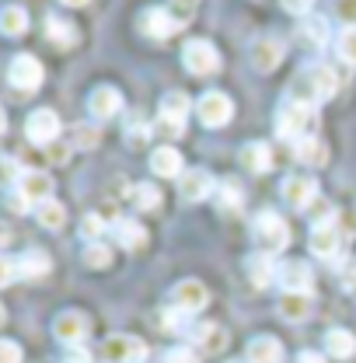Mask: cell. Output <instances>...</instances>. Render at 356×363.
Returning <instances> with one entry per match:
<instances>
[{"instance_id":"1","label":"cell","mask_w":356,"mask_h":363,"mask_svg":"<svg viewBox=\"0 0 356 363\" xmlns=\"http://www.w3.org/2000/svg\"><path fill=\"white\" fill-rule=\"evenodd\" d=\"M339 88V77H335V70L332 67H325V63H311V67H304L297 77H294V84H290V98L297 101V105H318V101H328L332 94Z\"/></svg>"},{"instance_id":"2","label":"cell","mask_w":356,"mask_h":363,"mask_svg":"<svg viewBox=\"0 0 356 363\" xmlns=\"http://www.w3.org/2000/svg\"><path fill=\"white\" fill-rule=\"evenodd\" d=\"M314 126H318V116H314L311 105L290 101V105H283V108L276 112V136H279V140L301 143V140L314 136Z\"/></svg>"},{"instance_id":"3","label":"cell","mask_w":356,"mask_h":363,"mask_svg":"<svg viewBox=\"0 0 356 363\" xmlns=\"http://www.w3.org/2000/svg\"><path fill=\"white\" fill-rule=\"evenodd\" d=\"M252 238H255V248L272 259L276 252H283V248L290 245V227H287V220H283L279 213L262 210V213L252 220Z\"/></svg>"},{"instance_id":"4","label":"cell","mask_w":356,"mask_h":363,"mask_svg":"<svg viewBox=\"0 0 356 363\" xmlns=\"http://www.w3.org/2000/svg\"><path fill=\"white\" fill-rule=\"evenodd\" d=\"M182 63H185L189 74L210 77V74L221 70V52H217V45L210 43V39H189L185 49H182Z\"/></svg>"},{"instance_id":"5","label":"cell","mask_w":356,"mask_h":363,"mask_svg":"<svg viewBox=\"0 0 356 363\" xmlns=\"http://www.w3.org/2000/svg\"><path fill=\"white\" fill-rule=\"evenodd\" d=\"M196 116H199L203 126L221 130V126L230 123V116H234V101H230L223 91H206V94L196 101Z\"/></svg>"},{"instance_id":"6","label":"cell","mask_w":356,"mask_h":363,"mask_svg":"<svg viewBox=\"0 0 356 363\" xmlns=\"http://www.w3.org/2000/svg\"><path fill=\"white\" fill-rule=\"evenodd\" d=\"M45 70L43 63L35 60V56H28V52H18L14 60H11V67H7V81L14 84L18 91H39V84H43Z\"/></svg>"},{"instance_id":"7","label":"cell","mask_w":356,"mask_h":363,"mask_svg":"<svg viewBox=\"0 0 356 363\" xmlns=\"http://www.w3.org/2000/svg\"><path fill=\"white\" fill-rule=\"evenodd\" d=\"M60 130H63V123H60V116H56L52 108H35V112L25 119V136H28L35 147L56 143V140H60Z\"/></svg>"},{"instance_id":"8","label":"cell","mask_w":356,"mask_h":363,"mask_svg":"<svg viewBox=\"0 0 356 363\" xmlns=\"http://www.w3.org/2000/svg\"><path fill=\"white\" fill-rule=\"evenodd\" d=\"M147 357V346L133 339V335H109L105 346H101V360L105 363H140Z\"/></svg>"},{"instance_id":"9","label":"cell","mask_w":356,"mask_h":363,"mask_svg":"<svg viewBox=\"0 0 356 363\" xmlns=\"http://www.w3.org/2000/svg\"><path fill=\"white\" fill-rule=\"evenodd\" d=\"M88 328H91V321H88V315H81V311H60V315L52 318V335H56L60 342H67L70 350L88 339Z\"/></svg>"},{"instance_id":"10","label":"cell","mask_w":356,"mask_h":363,"mask_svg":"<svg viewBox=\"0 0 356 363\" xmlns=\"http://www.w3.org/2000/svg\"><path fill=\"white\" fill-rule=\"evenodd\" d=\"M88 112L94 116V123H109L123 112V94L112 84H98V88L88 94Z\"/></svg>"},{"instance_id":"11","label":"cell","mask_w":356,"mask_h":363,"mask_svg":"<svg viewBox=\"0 0 356 363\" xmlns=\"http://www.w3.org/2000/svg\"><path fill=\"white\" fill-rule=\"evenodd\" d=\"M276 279H279L283 294H311V286H314V272L304 259H287V262L279 266V276H276Z\"/></svg>"},{"instance_id":"12","label":"cell","mask_w":356,"mask_h":363,"mask_svg":"<svg viewBox=\"0 0 356 363\" xmlns=\"http://www.w3.org/2000/svg\"><path fill=\"white\" fill-rule=\"evenodd\" d=\"M206 301H210V290L199 279H182V283H175V290H172V308L185 311V315L203 311Z\"/></svg>"},{"instance_id":"13","label":"cell","mask_w":356,"mask_h":363,"mask_svg":"<svg viewBox=\"0 0 356 363\" xmlns=\"http://www.w3.org/2000/svg\"><path fill=\"white\" fill-rule=\"evenodd\" d=\"M217 192V182L210 172H203V168H192V172H185L182 179H178V196L185 199V203H203V199H210Z\"/></svg>"},{"instance_id":"14","label":"cell","mask_w":356,"mask_h":363,"mask_svg":"<svg viewBox=\"0 0 356 363\" xmlns=\"http://www.w3.org/2000/svg\"><path fill=\"white\" fill-rule=\"evenodd\" d=\"M283 43L279 39H272V35H262V39H255L252 49H248V60H252V67L259 70V74H272L279 63H283Z\"/></svg>"},{"instance_id":"15","label":"cell","mask_w":356,"mask_h":363,"mask_svg":"<svg viewBox=\"0 0 356 363\" xmlns=\"http://www.w3.org/2000/svg\"><path fill=\"white\" fill-rule=\"evenodd\" d=\"M283 199L294 210H308L314 199H318V182L311 175H287L283 179Z\"/></svg>"},{"instance_id":"16","label":"cell","mask_w":356,"mask_h":363,"mask_svg":"<svg viewBox=\"0 0 356 363\" xmlns=\"http://www.w3.org/2000/svg\"><path fill=\"white\" fill-rule=\"evenodd\" d=\"M339 241H343V234H339V227H335V217H332L328 224H314L311 252L318 255V259H325V262L339 259Z\"/></svg>"},{"instance_id":"17","label":"cell","mask_w":356,"mask_h":363,"mask_svg":"<svg viewBox=\"0 0 356 363\" xmlns=\"http://www.w3.org/2000/svg\"><path fill=\"white\" fill-rule=\"evenodd\" d=\"M140 32L150 35V39H172L178 32V25L172 21L168 7H147V11L140 14Z\"/></svg>"},{"instance_id":"18","label":"cell","mask_w":356,"mask_h":363,"mask_svg":"<svg viewBox=\"0 0 356 363\" xmlns=\"http://www.w3.org/2000/svg\"><path fill=\"white\" fill-rule=\"evenodd\" d=\"M185 161H182V154H178V147L172 143H165V147H157L154 154H150V172L157 175V179H182L185 172Z\"/></svg>"},{"instance_id":"19","label":"cell","mask_w":356,"mask_h":363,"mask_svg":"<svg viewBox=\"0 0 356 363\" xmlns=\"http://www.w3.org/2000/svg\"><path fill=\"white\" fill-rule=\"evenodd\" d=\"M238 161H241V168H248L255 175H266L269 168H272V147L262 143V140H252V143H245L238 150Z\"/></svg>"},{"instance_id":"20","label":"cell","mask_w":356,"mask_h":363,"mask_svg":"<svg viewBox=\"0 0 356 363\" xmlns=\"http://www.w3.org/2000/svg\"><path fill=\"white\" fill-rule=\"evenodd\" d=\"M112 238H116L126 252H140V248L147 245V227L140 224V220L123 217V220H116V224H112Z\"/></svg>"},{"instance_id":"21","label":"cell","mask_w":356,"mask_h":363,"mask_svg":"<svg viewBox=\"0 0 356 363\" xmlns=\"http://www.w3.org/2000/svg\"><path fill=\"white\" fill-rule=\"evenodd\" d=\"M245 272H248V279H252V286H259V290H266L269 283L279 276V269H276V262L269 259V255H262V252H252L248 259H245Z\"/></svg>"},{"instance_id":"22","label":"cell","mask_w":356,"mask_h":363,"mask_svg":"<svg viewBox=\"0 0 356 363\" xmlns=\"http://www.w3.org/2000/svg\"><path fill=\"white\" fill-rule=\"evenodd\" d=\"M279 318L290 321V325H301L311 318V294H283L279 297Z\"/></svg>"},{"instance_id":"23","label":"cell","mask_w":356,"mask_h":363,"mask_svg":"<svg viewBox=\"0 0 356 363\" xmlns=\"http://www.w3.org/2000/svg\"><path fill=\"white\" fill-rule=\"evenodd\" d=\"M18 189L28 196V203H35V206H43L52 199V179L45 175V172H25V179L18 182Z\"/></svg>"},{"instance_id":"24","label":"cell","mask_w":356,"mask_h":363,"mask_svg":"<svg viewBox=\"0 0 356 363\" xmlns=\"http://www.w3.org/2000/svg\"><path fill=\"white\" fill-rule=\"evenodd\" d=\"M245 357H248V363H283V346L272 335H255L248 342Z\"/></svg>"},{"instance_id":"25","label":"cell","mask_w":356,"mask_h":363,"mask_svg":"<svg viewBox=\"0 0 356 363\" xmlns=\"http://www.w3.org/2000/svg\"><path fill=\"white\" fill-rule=\"evenodd\" d=\"M192 339L199 342V350L203 353H210V357H217L227 350V342H230V335H227V328L223 325H199V328H192Z\"/></svg>"},{"instance_id":"26","label":"cell","mask_w":356,"mask_h":363,"mask_svg":"<svg viewBox=\"0 0 356 363\" xmlns=\"http://www.w3.org/2000/svg\"><path fill=\"white\" fill-rule=\"evenodd\" d=\"M325 353L335 357V360L356 357V335L350 328H328V332H325Z\"/></svg>"},{"instance_id":"27","label":"cell","mask_w":356,"mask_h":363,"mask_svg":"<svg viewBox=\"0 0 356 363\" xmlns=\"http://www.w3.org/2000/svg\"><path fill=\"white\" fill-rule=\"evenodd\" d=\"M49 269H52V259L45 255L43 248H28V252H21V259H18L21 279H43V276H49Z\"/></svg>"},{"instance_id":"28","label":"cell","mask_w":356,"mask_h":363,"mask_svg":"<svg viewBox=\"0 0 356 363\" xmlns=\"http://www.w3.org/2000/svg\"><path fill=\"white\" fill-rule=\"evenodd\" d=\"M294 154H297V161L304 164V168H325V161H328V147L321 143V140H301V143H294Z\"/></svg>"},{"instance_id":"29","label":"cell","mask_w":356,"mask_h":363,"mask_svg":"<svg viewBox=\"0 0 356 363\" xmlns=\"http://www.w3.org/2000/svg\"><path fill=\"white\" fill-rule=\"evenodd\" d=\"M45 39L52 45H60V49H70V45L77 43V28H74L70 21L49 14V18H45Z\"/></svg>"},{"instance_id":"30","label":"cell","mask_w":356,"mask_h":363,"mask_svg":"<svg viewBox=\"0 0 356 363\" xmlns=\"http://www.w3.org/2000/svg\"><path fill=\"white\" fill-rule=\"evenodd\" d=\"M161 119H178V123H185V116L192 112V98L185 94V91H168L165 98H161Z\"/></svg>"},{"instance_id":"31","label":"cell","mask_w":356,"mask_h":363,"mask_svg":"<svg viewBox=\"0 0 356 363\" xmlns=\"http://www.w3.org/2000/svg\"><path fill=\"white\" fill-rule=\"evenodd\" d=\"M297 35H301V43H304V45L318 49V45L328 43V35H332V32H328V21H325V18H314V14H311V18H304V21H301Z\"/></svg>"},{"instance_id":"32","label":"cell","mask_w":356,"mask_h":363,"mask_svg":"<svg viewBox=\"0 0 356 363\" xmlns=\"http://www.w3.org/2000/svg\"><path fill=\"white\" fill-rule=\"evenodd\" d=\"M0 28H4V35L18 39V35L28 28V11L18 7V4H7V7L0 11Z\"/></svg>"},{"instance_id":"33","label":"cell","mask_w":356,"mask_h":363,"mask_svg":"<svg viewBox=\"0 0 356 363\" xmlns=\"http://www.w3.org/2000/svg\"><path fill=\"white\" fill-rule=\"evenodd\" d=\"M217 203H221V213H234V210H241V203H245L241 182L238 179H223L221 185H217Z\"/></svg>"},{"instance_id":"34","label":"cell","mask_w":356,"mask_h":363,"mask_svg":"<svg viewBox=\"0 0 356 363\" xmlns=\"http://www.w3.org/2000/svg\"><path fill=\"white\" fill-rule=\"evenodd\" d=\"M35 220H39L45 230H60V227L67 224V210H63V203L49 199L43 206H35Z\"/></svg>"},{"instance_id":"35","label":"cell","mask_w":356,"mask_h":363,"mask_svg":"<svg viewBox=\"0 0 356 363\" xmlns=\"http://www.w3.org/2000/svg\"><path fill=\"white\" fill-rule=\"evenodd\" d=\"M84 266L88 269H105V266H112V248L109 245H101V241H94V245H88L84 248Z\"/></svg>"},{"instance_id":"36","label":"cell","mask_w":356,"mask_h":363,"mask_svg":"<svg viewBox=\"0 0 356 363\" xmlns=\"http://www.w3.org/2000/svg\"><path fill=\"white\" fill-rule=\"evenodd\" d=\"M133 203L140 210H157V206H161V189L150 185V182H140L133 189Z\"/></svg>"},{"instance_id":"37","label":"cell","mask_w":356,"mask_h":363,"mask_svg":"<svg viewBox=\"0 0 356 363\" xmlns=\"http://www.w3.org/2000/svg\"><path fill=\"white\" fill-rule=\"evenodd\" d=\"M70 136H74V140H70V143H74V147H81V150H94V147H98V140H101V133H98V126H84V123H77V126H74V130H70Z\"/></svg>"},{"instance_id":"38","label":"cell","mask_w":356,"mask_h":363,"mask_svg":"<svg viewBox=\"0 0 356 363\" xmlns=\"http://www.w3.org/2000/svg\"><path fill=\"white\" fill-rule=\"evenodd\" d=\"M101 234H105V224H101V217H98V213H88V217L81 220V238H84L88 245H94V241H98Z\"/></svg>"},{"instance_id":"39","label":"cell","mask_w":356,"mask_h":363,"mask_svg":"<svg viewBox=\"0 0 356 363\" xmlns=\"http://www.w3.org/2000/svg\"><path fill=\"white\" fill-rule=\"evenodd\" d=\"M4 203H7V210H11V213H28V206H32V203H28V196H25L18 185H11V189H7V199H4Z\"/></svg>"},{"instance_id":"40","label":"cell","mask_w":356,"mask_h":363,"mask_svg":"<svg viewBox=\"0 0 356 363\" xmlns=\"http://www.w3.org/2000/svg\"><path fill=\"white\" fill-rule=\"evenodd\" d=\"M339 56L356 67V28H346V32L339 35Z\"/></svg>"},{"instance_id":"41","label":"cell","mask_w":356,"mask_h":363,"mask_svg":"<svg viewBox=\"0 0 356 363\" xmlns=\"http://www.w3.org/2000/svg\"><path fill=\"white\" fill-rule=\"evenodd\" d=\"M168 14H172V21L182 28V25H189V21L196 18V4H168Z\"/></svg>"},{"instance_id":"42","label":"cell","mask_w":356,"mask_h":363,"mask_svg":"<svg viewBox=\"0 0 356 363\" xmlns=\"http://www.w3.org/2000/svg\"><path fill=\"white\" fill-rule=\"evenodd\" d=\"M157 136L161 140H178V136L185 133V123H178V119H157Z\"/></svg>"},{"instance_id":"43","label":"cell","mask_w":356,"mask_h":363,"mask_svg":"<svg viewBox=\"0 0 356 363\" xmlns=\"http://www.w3.org/2000/svg\"><path fill=\"white\" fill-rule=\"evenodd\" d=\"M126 136H130V143H147V140H150V126H147V123H143V119H130V130H126Z\"/></svg>"},{"instance_id":"44","label":"cell","mask_w":356,"mask_h":363,"mask_svg":"<svg viewBox=\"0 0 356 363\" xmlns=\"http://www.w3.org/2000/svg\"><path fill=\"white\" fill-rule=\"evenodd\" d=\"M335 18H339L343 25L356 28V0H343V4H335Z\"/></svg>"},{"instance_id":"45","label":"cell","mask_w":356,"mask_h":363,"mask_svg":"<svg viewBox=\"0 0 356 363\" xmlns=\"http://www.w3.org/2000/svg\"><path fill=\"white\" fill-rule=\"evenodd\" d=\"M0 363H21V346L14 339H4L0 342Z\"/></svg>"},{"instance_id":"46","label":"cell","mask_w":356,"mask_h":363,"mask_svg":"<svg viewBox=\"0 0 356 363\" xmlns=\"http://www.w3.org/2000/svg\"><path fill=\"white\" fill-rule=\"evenodd\" d=\"M165 363H199V357H196L189 346H178V350H168V353H165Z\"/></svg>"},{"instance_id":"47","label":"cell","mask_w":356,"mask_h":363,"mask_svg":"<svg viewBox=\"0 0 356 363\" xmlns=\"http://www.w3.org/2000/svg\"><path fill=\"white\" fill-rule=\"evenodd\" d=\"M14 272H18V262L11 255H4L0 259V286H11L14 283Z\"/></svg>"},{"instance_id":"48","label":"cell","mask_w":356,"mask_h":363,"mask_svg":"<svg viewBox=\"0 0 356 363\" xmlns=\"http://www.w3.org/2000/svg\"><path fill=\"white\" fill-rule=\"evenodd\" d=\"M343 286H346L350 294H356V259H346V262H343Z\"/></svg>"},{"instance_id":"49","label":"cell","mask_w":356,"mask_h":363,"mask_svg":"<svg viewBox=\"0 0 356 363\" xmlns=\"http://www.w3.org/2000/svg\"><path fill=\"white\" fill-rule=\"evenodd\" d=\"M21 182L25 179V172H21V168H18V161H14V157H4V182H7V189H11V182Z\"/></svg>"},{"instance_id":"50","label":"cell","mask_w":356,"mask_h":363,"mask_svg":"<svg viewBox=\"0 0 356 363\" xmlns=\"http://www.w3.org/2000/svg\"><path fill=\"white\" fill-rule=\"evenodd\" d=\"M335 220H339V234H346V238H353L356 234V217L353 213H335Z\"/></svg>"},{"instance_id":"51","label":"cell","mask_w":356,"mask_h":363,"mask_svg":"<svg viewBox=\"0 0 356 363\" xmlns=\"http://www.w3.org/2000/svg\"><path fill=\"white\" fill-rule=\"evenodd\" d=\"M63 363H91V353L84 350V346H74V350H67Z\"/></svg>"},{"instance_id":"52","label":"cell","mask_w":356,"mask_h":363,"mask_svg":"<svg viewBox=\"0 0 356 363\" xmlns=\"http://www.w3.org/2000/svg\"><path fill=\"white\" fill-rule=\"evenodd\" d=\"M283 7H287L290 14H308V18H311V0H287Z\"/></svg>"},{"instance_id":"53","label":"cell","mask_w":356,"mask_h":363,"mask_svg":"<svg viewBox=\"0 0 356 363\" xmlns=\"http://www.w3.org/2000/svg\"><path fill=\"white\" fill-rule=\"evenodd\" d=\"M297 363H325V357H321V353H311V350H304V353L297 357Z\"/></svg>"}]
</instances>
